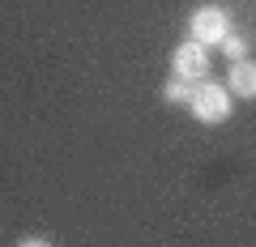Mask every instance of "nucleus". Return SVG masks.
<instances>
[{"mask_svg":"<svg viewBox=\"0 0 256 247\" xmlns=\"http://www.w3.org/2000/svg\"><path fill=\"white\" fill-rule=\"evenodd\" d=\"M192 90H196V85H192V81H180V77H171V81L162 85V98H166V102H175V107H180V102H184V107H188Z\"/></svg>","mask_w":256,"mask_h":247,"instance_id":"obj_5","label":"nucleus"},{"mask_svg":"<svg viewBox=\"0 0 256 247\" xmlns=\"http://www.w3.org/2000/svg\"><path fill=\"white\" fill-rule=\"evenodd\" d=\"M222 51L230 55V64H235V60H248V38H244V34H235V30H230V34L222 38Z\"/></svg>","mask_w":256,"mask_h":247,"instance_id":"obj_6","label":"nucleus"},{"mask_svg":"<svg viewBox=\"0 0 256 247\" xmlns=\"http://www.w3.org/2000/svg\"><path fill=\"white\" fill-rule=\"evenodd\" d=\"M171 77H180V81H205L210 77V47H201V43H180L171 51Z\"/></svg>","mask_w":256,"mask_h":247,"instance_id":"obj_3","label":"nucleus"},{"mask_svg":"<svg viewBox=\"0 0 256 247\" xmlns=\"http://www.w3.org/2000/svg\"><path fill=\"white\" fill-rule=\"evenodd\" d=\"M188 34H192V43H201V47H222V38L230 34V13L222 4H201L188 17Z\"/></svg>","mask_w":256,"mask_h":247,"instance_id":"obj_1","label":"nucleus"},{"mask_svg":"<svg viewBox=\"0 0 256 247\" xmlns=\"http://www.w3.org/2000/svg\"><path fill=\"white\" fill-rule=\"evenodd\" d=\"M18 247H52V243H47V239H22Z\"/></svg>","mask_w":256,"mask_h":247,"instance_id":"obj_7","label":"nucleus"},{"mask_svg":"<svg viewBox=\"0 0 256 247\" xmlns=\"http://www.w3.org/2000/svg\"><path fill=\"white\" fill-rule=\"evenodd\" d=\"M230 98H256V60H235L226 77Z\"/></svg>","mask_w":256,"mask_h":247,"instance_id":"obj_4","label":"nucleus"},{"mask_svg":"<svg viewBox=\"0 0 256 247\" xmlns=\"http://www.w3.org/2000/svg\"><path fill=\"white\" fill-rule=\"evenodd\" d=\"M188 111L201 124H222L230 115V90L226 85H214V81H196V90L188 98Z\"/></svg>","mask_w":256,"mask_h":247,"instance_id":"obj_2","label":"nucleus"}]
</instances>
